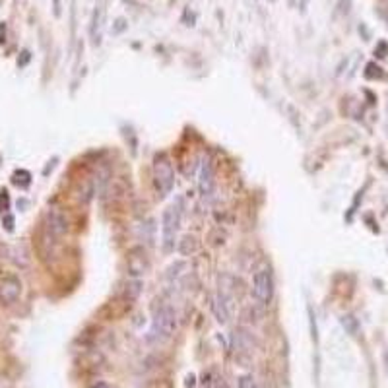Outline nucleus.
Here are the masks:
<instances>
[{"label":"nucleus","mask_w":388,"mask_h":388,"mask_svg":"<svg viewBox=\"0 0 388 388\" xmlns=\"http://www.w3.org/2000/svg\"><path fill=\"white\" fill-rule=\"evenodd\" d=\"M151 177H154V187L158 190V196L165 198L175 187V171L167 154H156L154 165H151Z\"/></svg>","instance_id":"nucleus-2"},{"label":"nucleus","mask_w":388,"mask_h":388,"mask_svg":"<svg viewBox=\"0 0 388 388\" xmlns=\"http://www.w3.org/2000/svg\"><path fill=\"white\" fill-rule=\"evenodd\" d=\"M216 189V173H214V163L212 160H206L202 163L200 169V179H198V190L204 198H210L214 194Z\"/></svg>","instance_id":"nucleus-8"},{"label":"nucleus","mask_w":388,"mask_h":388,"mask_svg":"<svg viewBox=\"0 0 388 388\" xmlns=\"http://www.w3.org/2000/svg\"><path fill=\"white\" fill-rule=\"evenodd\" d=\"M212 311H214V317L218 320L219 324H228L229 317H231V311H229V297H225L223 293H219L212 301Z\"/></svg>","instance_id":"nucleus-9"},{"label":"nucleus","mask_w":388,"mask_h":388,"mask_svg":"<svg viewBox=\"0 0 388 388\" xmlns=\"http://www.w3.org/2000/svg\"><path fill=\"white\" fill-rule=\"evenodd\" d=\"M177 249H179V252L183 255V257H190V255H194V252L200 249L198 237H194V235H183Z\"/></svg>","instance_id":"nucleus-11"},{"label":"nucleus","mask_w":388,"mask_h":388,"mask_svg":"<svg viewBox=\"0 0 388 388\" xmlns=\"http://www.w3.org/2000/svg\"><path fill=\"white\" fill-rule=\"evenodd\" d=\"M237 388H259L257 380L252 378V375H243L237 380Z\"/></svg>","instance_id":"nucleus-14"},{"label":"nucleus","mask_w":388,"mask_h":388,"mask_svg":"<svg viewBox=\"0 0 388 388\" xmlns=\"http://www.w3.org/2000/svg\"><path fill=\"white\" fill-rule=\"evenodd\" d=\"M47 231H49L53 237H62L66 235L70 229V219L66 216V212L59 206H50L47 210Z\"/></svg>","instance_id":"nucleus-6"},{"label":"nucleus","mask_w":388,"mask_h":388,"mask_svg":"<svg viewBox=\"0 0 388 388\" xmlns=\"http://www.w3.org/2000/svg\"><path fill=\"white\" fill-rule=\"evenodd\" d=\"M103 18H105V8L100 6L98 10L93 12V18H91V39L93 45H100L101 43V28H103Z\"/></svg>","instance_id":"nucleus-10"},{"label":"nucleus","mask_w":388,"mask_h":388,"mask_svg":"<svg viewBox=\"0 0 388 388\" xmlns=\"http://www.w3.org/2000/svg\"><path fill=\"white\" fill-rule=\"evenodd\" d=\"M365 78L369 80H377V78H382V70L378 68L377 64H367V70H365Z\"/></svg>","instance_id":"nucleus-13"},{"label":"nucleus","mask_w":388,"mask_h":388,"mask_svg":"<svg viewBox=\"0 0 388 388\" xmlns=\"http://www.w3.org/2000/svg\"><path fill=\"white\" fill-rule=\"evenodd\" d=\"M90 388H111L107 382H103V380H98V382H93Z\"/></svg>","instance_id":"nucleus-17"},{"label":"nucleus","mask_w":388,"mask_h":388,"mask_svg":"<svg viewBox=\"0 0 388 388\" xmlns=\"http://www.w3.org/2000/svg\"><path fill=\"white\" fill-rule=\"evenodd\" d=\"M342 324H344V329L348 330L351 336H358L359 322L353 315H346V317H342Z\"/></svg>","instance_id":"nucleus-12"},{"label":"nucleus","mask_w":388,"mask_h":388,"mask_svg":"<svg viewBox=\"0 0 388 388\" xmlns=\"http://www.w3.org/2000/svg\"><path fill=\"white\" fill-rule=\"evenodd\" d=\"M181 218H183V202L177 200L173 206L163 212L161 218V243H163V250L171 252L175 249V241H177V233L181 228Z\"/></svg>","instance_id":"nucleus-3"},{"label":"nucleus","mask_w":388,"mask_h":388,"mask_svg":"<svg viewBox=\"0 0 388 388\" xmlns=\"http://www.w3.org/2000/svg\"><path fill=\"white\" fill-rule=\"evenodd\" d=\"M148 388H173L169 378H161V380H154Z\"/></svg>","instance_id":"nucleus-15"},{"label":"nucleus","mask_w":388,"mask_h":388,"mask_svg":"<svg viewBox=\"0 0 388 388\" xmlns=\"http://www.w3.org/2000/svg\"><path fill=\"white\" fill-rule=\"evenodd\" d=\"M387 50H388V45L387 43H378V47H377V57H387Z\"/></svg>","instance_id":"nucleus-16"},{"label":"nucleus","mask_w":388,"mask_h":388,"mask_svg":"<svg viewBox=\"0 0 388 388\" xmlns=\"http://www.w3.org/2000/svg\"><path fill=\"white\" fill-rule=\"evenodd\" d=\"M177 330V315L171 305H160L154 308V319H151V330L149 340L151 342H167Z\"/></svg>","instance_id":"nucleus-1"},{"label":"nucleus","mask_w":388,"mask_h":388,"mask_svg":"<svg viewBox=\"0 0 388 388\" xmlns=\"http://www.w3.org/2000/svg\"><path fill=\"white\" fill-rule=\"evenodd\" d=\"M21 295V281L14 274H6L0 278V303L12 305L16 303Z\"/></svg>","instance_id":"nucleus-7"},{"label":"nucleus","mask_w":388,"mask_h":388,"mask_svg":"<svg viewBox=\"0 0 388 388\" xmlns=\"http://www.w3.org/2000/svg\"><path fill=\"white\" fill-rule=\"evenodd\" d=\"M53 8H55V16H60V0H53Z\"/></svg>","instance_id":"nucleus-18"},{"label":"nucleus","mask_w":388,"mask_h":388,"mask_svg":"<svg viewBox=\"0 0 388 388\" xmlns=\"http://www.w3.org/2000/svg\"><path fill=\"white\" fill-rule=\"evenodd\" d=\"M149 270L148 252L142 247H134L127 252V272L130 278H142Z\"/></svg>","instance_id":"nucleus-5"},{"label":"nucleus","mask_w":388,"mask_h":388,"mask_svg":"<svg viewBox=\"0 0 388 388\" xmlns=\"http://www.w3.org/2000/svg\"><path fill=\"white\" fill-rule=\"evenodd\" d=\"M252 295L262 307L270 305L274 297V279L268 270H259L252 278Z\"/></svg>","instance_id":"nucleus-4"}]
</instances>
